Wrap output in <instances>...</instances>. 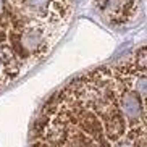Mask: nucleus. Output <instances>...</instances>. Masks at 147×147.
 <instances>
[{
	"label": "nucleus",
	"mask_w": 147,
	"mask_h": 147,
	"mask_svg": "<svg viewBox=\"0 0 147 147\" xmlns=\"http://www.w3.org/2000/svg\"><path fill=\"white\" fill-rule=\"evenodd\" d=\"M32 147H147V45L57 92L40 110Z\"/></svg>",
	"instance_id": "1"
},
{
	"label": "nucleus",
	"mask_w": 147,
	"mask_h": 147,
	"mask_svg": "<svg viewBox=\"0 0 147 147\" xmlns=\"http://www.w3.org/2000/svg\"><path fill=\"white\" fill-rule=\"evenodd\" d=\"M97 8L110 23L125 24L139 11L141 0H94Z\"/></svg>",
	"instance_id": "2"
},
{
	"label": "nucleus",
	"mask_w": 147,
	"mask_h": 147,
	"mask_svg": "<svg viewBox=\"0 0 147 147\" xmlns=\"http://www.w3.org/2000/svg\"><path fill=\"white\" fill-rule=\"evenodd\" d=\"M5 11H7V2L5 0H0V18L5 16Z\"/></svg>",
	"instance_id": "3"
}]
</instances>
